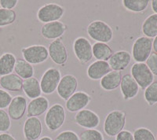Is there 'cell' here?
I'll return each instance as SVG.
<instances>
[{
    "instance_id": "cell-30",
    "label": "cell",
    "mask_w": 157,
    "mask_h": 140,
    "mask_svg": "<svg viewBox=\"0 0 157 140\" xmlns=\"http://www.w3.org/2000/svg\"><path fill=\"white\" fill-rule=\"evenodd\" d=\"M145 99L149 106L157 103V81L152 82L145 91Z\"/></svg>"
},
{
    "instance_id": "cell-9",
    "label": "cell",
    "mask_w": 157,
    "mask_h": 140,
    "mask_svg": "<svg viewBox=\"0 0 157 140\" xmlns=\"http://www.w3.org/2000/svg\"><path fill=\"white\" fill-rule=\"evenodd\" d=\"M73 50L78 61L82 64H86L93 58L92 45L86 38H77L73 43Z\"/></svg>"
},
{
    "instance_id": "cell-42",
    "label": "cell",
    "mask_w": 157,
    "mask_h": 140,
    "mask_svg": "<svg viewBox=\"0 0 157 140\" xmlns=\"http://www.w3.org/2000/svg\"><path fill=\"white\" fill-rule=\"evenodd\" d=\"M39 140H53V139H52V138L49 136H43V137H42L41 138H39Z\"/></svg>"
},
{
    "instance_id": "cell-39",
    "label": "cell",
    "mask_w": 157,
    "mask_h": 140,
    "mask_svg": "<svg viewBox=\"0 0 157 140\" xmlns=\"http://www.w3.org/2000/svg\"><path fill=\"white\" fill-rule=\"evenodd\" d=\"M0 140H16V138L9 133H2L0 134Z\"/></svg>"
},
{
    "instance_id": "cell-23",
    "label": "cell",
    "mask_w": 157,
    "mask_h": 140,
    "mask_svg": "<svg viewBox=\"0 0 157 140\" xmlns=\"http://www.w3.org/2000/svg\"><path fill=\"white\" fill-rule=\"evenodd\" d=\"M22 89L26 96L31 99H35L41 96L42 90L40 82L36 77H31L23 81Z\"/></svg>"
},
{
    "instance_id": "cell-34",
    "label": "cell",
    "mask_w": 157,
    "mask_h": 140,
    "mask_svg": "<svg viewBox=\"0 0 157 140\" xmlns=\"http://www.w3.org/2000/svg\"><path fill=\"white\" fill-rule=\"evenodd\" d=\"M13 98L10 94L3 89H0V110H4L10 104Z\"/></svg>"
},
{
    "instance_id": "cell-6",
    "label": "cell",
    "mask_w": 157,
    "mask_h": 140,
    "mask_svg": "<svg viewBox=\"0 0 157 140\" xmlns=\"http://www.w3.org/2000/svg\"><path fill=\"white\" fill-rule=\"evenodd\" d=\"M152 40L146 36L139 37L135 40L132 48V55L137 63L146 61L152 53Z\"/></svg>"
},
{
    "instance_id": "cell-13",
    "label": "cell",
    "mask_w": 157,
    "mask_h": 140,
    "mask_svg": "<svg viewBox=\"0 0 157 140\" xmlns=\"http://www.w3.org/2000/svg\"><path fill=\"white\" fill-rule=\"evenodd\" d=\"M91 97L87 93L83 91H77L71 95L66 101L65 106L69 112H78L86 108L90 103Z\"/></svg>"
},
{
    "instance_id": "cell-27",
    "label": "cell",
    "mask_w": 157,
    "mask_h": 140,
    "mask_svg": "<svg viewBox=\"0 0 157 140\" xmlns=\"http://www.w3.org/2000/svg\"><path fill=\"white\" fill-rule=\"evenodd\" d=\"M142 32L150 39L157 36V14H152L145 19L142 25Z\"/></svg>"
},
{
    "instance_id": "cell-1",
    "label": "cell",
    "mask_w": 157,
    "mask_h": 140,
    "mask_svg": "<svg viewBox=\"0 0 157 140\" xmlns=\"http://www.w3.org/2000/svg\"><path fill=\"white\" fill-rule=\"evenodd\" d=\"M126 124V113L122 110L111 111L104 122V131L109 137H115L121 132Z\"/></svg>"
},
{
    "instance_id": "cell-26",
    "label": "cell",
    "mask_w": 157,
    "mask_h": 140,
    "mask_svg": "<svg viewBox=\"0 0 157 140\" xmlns=\"http://www.w3.org/2000/svg\"><path fill=\"white\" fill-rule=\"evenodd\" d=\"M17 58L11 53H5L0 57V76L8 75L14 70Z\"/></svg>"
},
{
    "instance_id": "cell-11",
    "label": "cell",
    "mask_w": 157,
    "mask_h": 140,
    "mask_svg": "<svg viewBox=\"0 0 157 140\" xmlns=\"http://www.w3.org/2000/svg\"><path fill=\"white\" fill-rule=\"evenodd\" d=\"M78 88V80L73 75L68 74L61 77L57 88L58 95L64 100H68L71 95L75 93Z\"/></svg>"
},
{
    "instance_id": "cell-18",
    "label": "cell",
    "mask_w": 157,
    "mask_h": 140,
    "mask_svg": "<svg viewBox=\"0 0 157 140\" xmlns=\"http://www.w3.org/2000/svg\"><path fill=\"white\" fill-rule=\"evenodd\" d=\"M131 61V55L126 50H120L111 56L109 60V66L113 71H123L125 69Z\"/></svg>"
},
{
    "instance_id": "cell-31",
    "label": "cell",
    "mask_w": 157,
    "mask_h": 140,
    "mask_svg": "<svg viewBox=\"0 0 157 140\" xmlns=\"http://www.w3.org/2000/svg\"><path fill=\"white\" fill-rule=\"evenodd\" d=\"M79 140H104L103 135L96 129H86L79 135Z\"/></svg>"
},
{
    "instance_id": "cell-16",
    "label": "cell",
    "mask_w": 157,
    "mask_h": 140,
    "mask_svg": "<svg viewBox=\"0 0 157 140\" xmlns=\"http://www.w3.org/2000/svg\"><path fill=\"white\" fill-rule=\"evenodd\" d=\"M27 99L21 95L13 98L10 104L8 106V114L14 120H21L27 110Z\"/></svg>"
},
{
    "instance_id": "cell-15",
    "label": "cell",
    "mask_w": 157,
    "mask_h": 140,
    "mask_svg": "<svg viewBox=\"0 0 157 140\" xmlns=\"http://www.w3.org/2000/svg\"><path fill=\"white\" fill-rule=\"evenodd\" d=\"M67 26L61 21H54L44 24L41 27V35L47 40H57L64 35Z\"/></svg>"
},
{
    "instance_id": "cell-20",
    "label": "cell",
    "mask_w": 157,
    "mask_h": 140,
    "mask_svg": "<svg viewBox=\"0 0 157 140\" xmlns=\"http://www.w3.org/2000/svg\"><path fill=\"white\" fill-rule=\"evenodd\" d=\"M0 86L5 91L20 92L23 87V80L14 73L2 76L0 77Z\"/></svg>"
},
{
    "instance_id": "cell-33",
    "label": "cell",
    "mask_w": 157,
    "mask_h": 140,
    "mask_svg": "<svg viewBox=\"0 0 157 140\" xmlns=\"http://www.w3.org/2000/svg\"><path fill=\"white\" fill-rule=\"evenodd\" d=\"M11 127L10 117L4 110H0V132L9 131Z\"/></svg>"
},
{
    "instance_id": "cell-36",
    "label": "cell",
    "mask_w": 157,
    "mask_h": 140,
    "mask_svg": "<svg viewBox=\"0 0 157 140\" xmlns=\"http://www.w3.org/2000/svg\"><path fill=\"white\" fill-rule=\"evenodd\" d=\"M54 140H79V137L72 131H64L57 135Z\"/></svg>"
},
{
    "instance_id": "cell-4",
    "label": "cell",
    "mask_w": 157,
    "mask_h": 140,
    "mask_svg": "<svg viewBox=\"0 0 157 140\" xmlns=\"http://www.w3.org/2000/svg\"><path fill=\"white\" fill-rule=\"evenodd\" d=\"M64 14V9L56 3H49L39 8L37 12L38 20L42 23L58 21Z\"/></svg>"
},
{
    "instance_id": "cell-35",
    "label": "cell",
    "mask_w": 157,
    "mask_h": 140,
    "mask_svg": "<svg viewBox=\"0 0 157 140\" xmlns=\"http://www.w3.org/2000/svg\"><path fill=\"white\" fill-rule=\"evenodd\" d=\"M146 65L153 75L157 76V54L155 53H151L146 60Z\"/></svg>"
},
{
    "instance_id": "cell-24",
    "label": "cell",
    "mask_w": 157,
    "mask_h": 140,
    "mask_svg": "<svg viewBox=\"0 0 157 140\" xmlns=\"http://www.w3.org/2000/svg\"><path fill=\"white\" fill-rule=\"evenodd\" d=\"M14 72L22 80H27L33 77L34 68L30 63L25 61L23 58H17L14 66Z\"/></svg>"
},
{
    "instance_id": "cell-44",
    "label": "cell",
    "mask_w": 157,
    "mask_h": 140,
    "mask_svg": "<svg viewBox=\"0 0 157 140\" xmlns=\"http://www.w3.org/2000/svg\"><path fill=\"white\" fill-rule=\"evenodd\" d=\"M156 140H157V135H156Z\"/></svg>"
},
{
    "instance_id": "cell-14",
    "label": "cell",
    "mask_w": 157,
    "mask_h": 140,
    "mask_svg": "<svg viewBox=\"0 0 157 140\" xmlns=\"http://www.w3.org/2000/svg\"><path fill=\"white\" fill-rule=\"evenodd\" d=\"M24 136L25 140H37L43 132L41 120L38 117H28L24 124Z\"/></svg>"
},
{
    "instance_id": "cell-5",
    "label": "cell",
    "mask_w": 157,
    "mask_h": 140,
    "mask_svg": "<svg viewBox=\"0 0 157 140\" xmlns=\"http://www.w3.org/2000/svg\"><path fill=\"white\" fill-rule=\"evenodd\" d=\"M24 59L31 65H39L47 60L48 49L43 45H32L21 49Z\"/></svg>"
},
{
    "instance_id": "cell-12",
    "label": "cell",
    "mask_w": 157,
    "mask_h": 140,
    "mask_svg": "<svg viewBox=\"0 0 157 140\" xmlns=\"http://www.w3.org/2000/svg\"><path fill=\"white\" fill-rule=\"evenodd\" d=\"M75 122L82 128L94 129L100 124V117L92 110H82L75 114Z\"/></svg>"
},
{
    "instance_id": "cell-32",
    "label": "cell",
    "mask_w": 157,
    "mask_h": 140,
    "mask_svg": "<svg viewBox=\"0 0 157 140\" xmlns=\"http://www.w3.org/2000/svg\"><path fill=\"white\" fill-rule=\"evenodd\" d=\"M134 140H155L153 133L146 128H139L134 131Z\"/></svg>"
},
{
    "instance_id": "cell-2",
    "label": "cell",
    "mask_w": 157,
    "mask_h": 140,
    "mask_svg": "<svg viewBox=\"0 0 157 140\" xmlns=\"http://www.w3.org/2000/svg\"><path fill=\"white\" fill-rule=\"evenodd\" d=\"M88 36L98 43H109L113 38V29L102 21H94L87 26Z\"/></svg>"
},
{
    "instance_id": "cell-17",
    "label": "cell",
    "mask_w": 157,
    "mask_h": 140,
    "mask_svg": "<svg viewBox=\"0 0 157 140\" xmlns=\"http://www.w3.org/2000/svg\"><path fill=\"white\" fill-rule=\"evenodd\" d=\"M122 95L125 100L134 99L139 91V86L130 74H126L122 76L120 83Z\"/></svg>"
},
{
    "instance_id": "cell-22",
    "label": "cell",
    "mask_w": 157,
    "mask_h": 140,
    "mask_svg": "<svg viewBox=\"0 0 157 140\" xmlns=\"http://www.w3.org/2000/svg\"><path fill=\"white\" fill-rule=\"evenodd\" d=\"M122 72L119 71H111L106 74L101 80L100 84L104 90L110 91L120 86L122 80Z\"/></svg>"
},
{
    "instance_id": "cell-7",
    "label": "cell",
    "mask_w": 157,
    "mask_h": 140,
    "mask_svg": "<svg viewBox=\"0 0 157 140\" xmlns=\"http://www.w3.org/2000/svg\"><path fill=\"white\" fill-rule=\"evenodd\" d=\"M131 76L142 89H146L154 80L153 74L145 63L134 64L131 68Z\"/></svg>"
},
{
    "instance_id": "cell-29",
    "label": "cell",
    "mask_w": 157,
    "mask_h": 140,
    "mask_svg": "<svg viewBox=\"0 0 157 140\" xmlns=\"http://www.w3.org/2000/svg\"><path fill=\"white\" fill-rule=\"evenodd\" d=\"M17 14L13 10L0 8V28L10 25L16 21Z\"/></svg>"
},
{
    "instance_id": "cell-28",
    "label": "cell",
    "mask_w": 157,
    "mask_h": 140,
    "mask_svg": "<svg viewBox=\"0 0 157 140\" xmlns=\"http://www.w3.org/2000/svg\"><path fill=\"white\" fill-rule=\"evenodd\" d=\"M148 0H123V5L127 10L132 12H141L148 6Z\"/></svg>"
},
{
    "instance_id": "cell-37",
    "label": "cell",
    "mask_w": 157,
    "mask_h": 140,
    "mask_svg": "<svg viewBox=\"0 0 157 140\" xmlns=\"http://www.w3.org/2000/svg\"><path fill=\"white\" fill-rule=\"evenodd\" d=\"M17 0H0V6L2 9L12 10L17 4Z\"/></svg>"
},
{
    "instance_id": "cell-38",
    "label": "cell",
    "mask_w": 157,
    "mask_h": 140,
    "mask_svg": "<svg viewBox=\"0 0 157 140\" xmlns=\"http://www.w3.org/2000/svg\"><path fill=\"white\" fill-rule=\"evenodd\" d=\"M116 140H134V135L130 131L123 130L116 135Z\"/></svg>"
},
{
    "instance_id": "cell-8",
    "label": "cell",
    "mask_w": 157,
    "mask_h": 140,
    "mask_svg": "<svg viewBox=\"0 0 157 140\" xmlns=\"http://www.w3.org/2000/svg\"><path fill=\"white\" fill-rule=\"evenodd\" d=\"M61 79V72L57 68H50L43 73L40 81L42 92L46 95H51L57 90Z\"/></svg>"
},
{
    "instance_id": "cell-19",
    "label": "cell",
    "mask_w": 157,
    "mask_h": 140,
    "mask_svg": "<svg viewBox=\"0 0 157 140\" xmlns=\"http://www.w3.org/2000/svg\"><path fill=\"white\" fill-rule=\"evenodd\" d=\"M109 72H111V68L108 61L97 60L89 65L86 74L90 79L98 80H101Z\"/></svg>"
},
{
    "instance_id": "cell-3",
    "label": "cell",
    "mask_w": 157,
    "mask_h": 140,
    "mask_svg": "<svg viewBox=\"0 0 157 140\" xmlns=\"http://www.w3.org/2000/svg\"><path fill=\"white\" fill-rule=\"evenodd\" d=\"M65 110L61 104H54L48 109L45 116V124L50 131H56L62 127L65 121Z\"/></svg>"
},
{
    "instance_id": "cell-43",
    "label": "cell",
    "mask_w": 157,
    "mask_h": 140,
    "mask_svg": "<svg viewBox=\"0 0 157 140\" xmlns=\"http://www.w3.org/2000/svg\"><path fill=\"white\" fill-rule=\"evenodd\" d=\"M1 31H2V29H1V28H0V33H1Z\"/></svg>"
},
{
    "instance_id": "cell-21",
    "label": "cell",
    "mask_w": 157,
    "mask_h": 140,
    "mask_svg": "<svg viewBox=\"0 0 157 140\" xmlns=\"http://www.w3.org/2000/svg\"><path fill=\"white\" fill-rule=\"evenodd\" d=\"M49 101L47 98L40 96L35 99H32L28 106V116L31 117H39L48 110Z\"/></svg>"
},
{
    "instance_id": "cell-25",
    "label": "cell",
    "mask_w": 157,
    "mask_h": 140,
    "mask_svg": "<svg viewBox=\"0 0 157 140\" xmlns=\"http://www.w3.org/2000/svg\"><path fill=\"white\" fill-rule=\"evenodd\" d=\"M93 56L98 61H109L113 54V49L107 43H95L92 47Z\"/></svg>"
},
{
    "instance_id": "cell-41",
    "label": "cell",
    "mask_w": 157,
    "mask_h": 140,
    "mask_svg": "<svg viewBox=\"0 0 157 140\" xmlns=\"http://www.w3.org/2000/svg\"><path fill=\"white\" fill-rule=\"evenodd\" d=\"M152 47H153L154 51H155V54H157V36H155V40L152 42Z\"/></svg>"
},
{
    "instance_id": "cell-40",
    "label": "cell",
    "mask_w": 157,
    "mask_h": 140,
    "mask_svg": "<svg viewBox=\"0 0 157 140\" xmlns=\"http://www.w3.org/2000/svg\"><path fill=\"white\" fill-rule=\"evenodd\" d=\"M151 2H152V10L155 13V14H157V0H152Z\"/></svg>"
},
{
    "instance_id": "cell-10",
    "label": "cell",
    "mask_w": 157,
    "mask_h": 140,
    "mask_svg": "<svg viewBox=\"0 0 157 140\" xmlns=\"http://www.w3.org/2000/svg\"><path fill=\"white\" fill-rule=\"evenodd\" d=\"M48 53L52 61L57 65L64 66L68 60V51L61 39L53 40L49 44Z\"/></svg>"
}]
</instances>
